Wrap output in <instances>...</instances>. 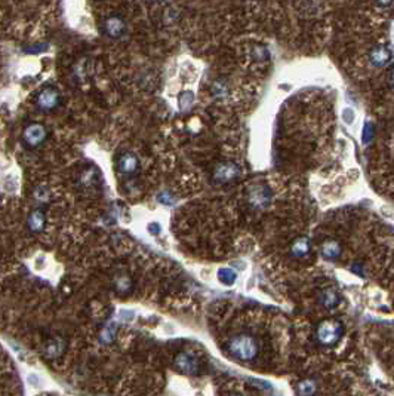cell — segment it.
<instances>
[{
  "instance_id": "6da1fadb",
  "label": "cell",
  "mask_w": 394,
  "mask_h": 396,
  "mask_svg": "<svg viewBox=\"0 0 394 396\" xmlns=\"http://www.w3.org/2000/svg\"><path fill=\"white\" fill-rule=\"evenodd\" d=\"M227 352L239 362H254L260 355V343L254 335L242 332L229 340Z\"/></svg>"
},
{
  "instance_id": "7a4b0ae2",
  "label": "cell",
  "mask_w": 394,
  "mask_h": 396,
  "mask_svg": "<svg viewBox=\"0 0 394 396\" xmlns=\"http://www.w3.org/2000/svg\"><path fill=\"white\" fill-rule=\"evenodd\" d=\"M273 200V193L265 184L257 183L248 189V203L254 209H265Z\"/></svg>"
},
{
  "instance_id": "3957f363",
  "label": "cell",
  "mask_w": 394,
  "mask_h": 396,
  "mask_svg": "<svg viewBox=\"0 0 394 396\" xmlns=\"http://www.w3.org/2000/svg\"><path fill=\"white\" fill-rule=\"evenodd\" d=\"M242 174V169L239 164L233 162V161H223L220 164H217L214 168L212 177L218 184H229L231 181L237 180Z\"/></svg>"
},
{
  "instance_id": "277c9868",
  "label": "cell",
  "mask_w": 394,
  "mask_h": 396,
  "mask_svg": "<svg viewBox=\"0 0 394 396\" xmlns=\"http://www.w3.org/2000/svg\"><path fill=\"white\" fill-rule=\"evenodd\" d=\"M60 101H61V94L57 88L45 86L36 98V105L42 111H52L60 105Z\"/></svg>"
},
{
  "instance_id": "5b68a950",
  "label": "cell",
  "mask_w": 394,
  "mask_h": 396,
  "mask_svg": "<svg viewBox=\"0 0 394 396\" xmlns=\"http://www.w3.org/2000/svg\"><path fill=\"white\" fill-rule=\"evenodd\" d=\"M46 137H48V129L42 123H30L24 128V132H23V140L26 146L32 149H36L40 144H43Z\"/></svg>"
},
{
  "instance_id": "8992f818",
  "label": "cell",
  "mask_w": 394,
  "mask_h": 396,
  "mask_svg": "<svg viewBox=\"0 0 394 396\" xmlns=\"http://www.w3.org/2000/svg\"><path fill=\"white\" fill-rule=\"evenodd\" d=\"M175 368L182 374H197L200 371V363L194 355L188 352H181L175 358Z\"/></svg>"
},
{
  "instance_id": "52a82bcc",
  "label": "cell",
  "mask_w": 394,
  "mask_h": 396,
  "mask_svg": "<svg viewBox=\"0 0 394 396\" xmlns=\"http://www.w3.org/2000/svg\"><path fill=\"white\" fill-rule=\"evenodd\" d=\"M104 33L111 39H119L126 33V23L120 17H110L104 21Z\"/></svg>"
},
{
  "instance_id": "ba28073f",
  "label": "cell",
  "mask_w": 394,
  "mask_h": 396,
  "mask_svg": "<svg viewBox=\"0 0 394 396\" xmlns=\"http://www.w3.org/2000/svg\"><path fill=\"white\" fill-rule=\"evenodd\" d=\"M119 171L123 174V175H133L138 169H139V161L136 158L135 153L131 152H126L123 153L120 158H119Z\"/></svg>"
},
{
  "instance_id": "9c48e42d",
  "label": "cell",
  "mask_w": 394,
  "mask_h": 396,
  "mask_svg": "<svg viewBox=\"0 0 394 396\" xmlns=\"http://www.w3.org/2000/svg\"><path fill=\"white\" fill-rule=\"evenodd\" d=\"M64 347H66V344H64V341H63L61 338H52V340H49V341L45 344V347H43V355H45V358H48V359H57V358H60V356L63 355Z\"/></svg>"
},
{
  "instance_id": "30bf717a",
  "label": "cell",
  "mask_w": 394,
  "mask_h": 396,
  "mask_svg": "<svg viewBox=\"0 0 394 396\" xmlns=\"http://www.w3.org/2000/svg\"><path fill=\"white\" fill-rule=\"evenodd\" d=\"M338 332H339V328L332 324V322H328V324H323L320 328H319V332H317V337L322 343L325 344H330L336 340L338 337Z\"/></svg>"
},
{
  "instance_id": "8fae6325",
  "label": "cell",
  "mask_w": 394,
  "mask_h": 396,
  "mask_svg": "<svg viewBox=\"0 0 394 396\" xmlns=\"http://www.w3.org/2000/svg\"><path fill=\"white\" fill-rule=\"evenodd\" d=\"M45 223H46V217H45V212H43L42 209H34V211L30 212L29 220H27V224H29V229H30V230L32 231L43 230Z\"/></svg>"
},
{
  "instance_id": "7c38bea8",
  "label": "cell",
  "mask_w": 394,
  "mask_h": 396,
  "mask_svg": "<svg viewBox=\"0 0 394 396\" xmlns=\"http://www.w3.org/2000/svg\"><path fill=\"white\" fill-rule=\"evenodd\" d=\"M211 94L217 99H226L230 94V86L224 79H217L211 85Z\"/></svg>"
},
{
  "instance_id": "4fadbf2b",
  "label": "cell",
  "mask_w": 394,
  "mask_h": 396,
  "mask_svg": "<svg viewBox=\"0 0 394 396\" xmlns=\"http://www.w3.org/2000/svg\"><path fill=\"white\" fill-rule=\"evenodd\" d=\"M132 287L131 278L125 273H119L113 278V288L119 293V294H126Z\"/></svg>"
},
{
  "instance_id": "5bb4252c",
  "label": "cell",
  "mask_w": 394,
  "mask_h": 396,
  "mask_svg": "<svg viewBox=\"0 0 394 396\" xmlns=\"http://www.w3.org/2000/svg\"><path fill=\"white\" fill-rule=\"evenodd\" d=\"M86 76H88V61L86 60H80L77 64H74V67H73V79L77 83H82V82H85Z\"/></svg>"
},
{
  "instance_id": "9a60e30c",
  "label": "cell",
  "mask_w": 394,
  "mask_h": 396,
  "mask_svg": "<svg viewBox=\"0 0 394 396\" xmlns=\"http://www.w3.org/2000/svg\"><path fill=\"white\" fill-rule=\"evenodd\" d=\"M251 58L257 63H265L270 60V51L264 45H255L251 49Z\"/></svg>"
},
{
  "instance_id": "2e32d148",
  "label": "cell",
  "mask_w": 394,
  "mask_h": 396,
  "mask_svg": "<svg viewBox=\"0 0 394 396\" xmlns=\"http://www.w3.org/2000/svg\"><path fill=\"white\" fill-rule=\"evenodd\" d=\"M194 104V94L191 91H184L181 92V95L178 97V105L181 111H187L193 107Z\"/></svg>"
},
{
  "instance_id": "e0dca14e",
  "label": "cell",
  "mask_w": 394,
  "mask_h": 396,
  "mask_svg": "<svg viewBox=\"0 0 394 396\" xmlns=\"http://www.w3.org/2000/svg\"><path fill=\"white\" fill-rule=\"evenodd\" d=\"M95 181H97V169L95 168H86L83 172H82V175H80V184L83 186V187H91V186H94L95 184Z\"/></svg>"
},
{
  "instance_id": "ac0fdd59",
  "label": "cell",
  "mask_w": 394,
  "mask_h": 396,
  "mask_svg": "<svg viewBox=\"0 0 394 396\" xmlns=\"http://www.w3.org/2000/svg\"><path fill=\"white\" fill-rule=\"evenodd\" d=\"M308 248H310L308 240L304 239V237H301V239H298V240L294 242V245H292V254L296 255V257H302V255L307 254Z\"/></svg>"
},
{
  "instance_id": "d6986e66",
  "label": "cell",
  "mask_w": 394,
  "mask_h": 396,
  "mask_svg": "<svg viewBox=\"0 0 394 396\" xmlns=\"http://www.w3.org/2000/svg\"><path fill=\"white\" fill-rule=\"evenodd\" d=\"M34 199H36L37 202H40V203L46 202V200L49 199V190H48V187H45V186L36 187V189H34Z\"/></svg>"
},
{
  "instance_id": "ffe728a7",
  "label": "cell",
  "mask_w": 394,
  "mask_h": 396,
  "mask_svg": "<svg viewBox=\"0 0 394 396\" xmlns=\"http://www.w3.org/2000/svg\"><path fill=\"white\" fill-rule=\"evenodd\" d=\"M234 273L231 272L230 269H223V270H220V279L224 282V284H227V285H230V284H233L234 282Z\"/></svg>"
},
{
  "instance_id": "44dd1931",
  "label": "cell",
  "mask_w": 394,
  "mask_h": 396,
  "mask_svg": "<svg viewBox=\"0 0 394 396\" xmlns=\"http://www.w3.org/2000/svg\"><path fill=\"white\" fill-rule=\"evenodd\" d=\"M114 328H104V331L101 332V340L104 343H110L113 338H114Z\"/></svg>"
},
{
  "instance_id": "7402d4cb",
  "label": "cell",
  "mask_w": 394,
  "mask_h": 396,
  "mask_svg": "<svg viewBox=\"0 0 394 396\" xmlns=\"http://www.w3.org/2000/svg\"><path fill=\"white\" fill-rule=\"evenodd\" d=\"M157 199H159V202L163 203V205H173V198H172V195H169V193H166V192L160 193V195L157 196Z\"/></svg>"
},
{
  "instance_id": "603a6c76",
  "label": "cell",
  "mask_w": 394,
  "mask_h": 396,
  "mask_svg": "<svg viewBox=\"0 0 394 396\" xmlns=\"http://www.w3.org/2000/svg\"><path fill=\"white\" fill-rule=\"evenodd\" d=\"M230 396H245V395H240V393H231Z\"/></svg>"
}]
</instances>
